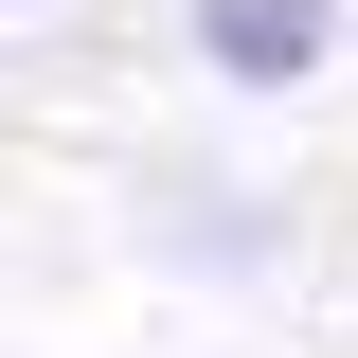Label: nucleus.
<instances>
[{
  "label": "nucleus",
  "mask_w": 358,
  "mask_h": 358,
  "mask_svg": "<svg viewBox=\"0 0 358 358\" xmlns=\"http://www.w3.org/2000/svg\"><path fill=\"white\" fill-rule=\"evenodd\" d=\"M179 36H197V72H215V90H251V108H268V90L341 72V36H358V18H341V0H197Z\"/></svg>",
  "instance_id": "nucleus-1"
}]
</instances>
